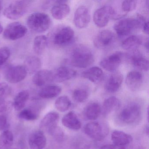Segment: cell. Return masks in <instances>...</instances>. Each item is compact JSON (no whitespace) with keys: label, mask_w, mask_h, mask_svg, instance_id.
Wrapping results in <instances>:
<instances>
[{"label":"cell","mask_w":149,"mask_h":149,"mask_svg":"<svg viewBox=\"0 0 149 149\" xmlns=\"http://www.w3.org/2000/svg\"><path fill=\"white\" fill-rule=\"evenodd\" d=\"M14 136L13 132L7 130L0 135V149L10 148L13 143Z\"/></svg>","instance_id":"cell-31"},{"label":"cell","mask_w":149,"mask_h":149,"mask_svg":"<svg viewBox=\"0 0 149 149\" xmlns=\"http://www.w3.org/2000/svg\"><path fill=\"white\" fill-rule=\"evenodd\" d=\"M30 149H43L47 144V138L42 131L32 132L29 138Z\"/></svg>","instance_id":"cell-14"},{"label":"cell","mask_w":149,"mask_h":149,"mask_svg":"<svg viewBox=\"0 0 149 149\" xmlns=\"http://www.w3.org/2000/svg\"><path fill=\"white\" fill-rule=\"evenodd\" d=\"M123 81V76L120 72H116L111 74L105 84L107 92L115 93L120 88Z\"/></svg>","instance_id":"cell-18"},{"label":"cell","mask_w":149,"mask_h":149,"mask_svg":"<svg viewBox=\"0 0 149 149\" xmlns=\"http://www.w3.org/2000/svg\"><path fill=\"white\" fill-rule=\"evenodd\" d=\"M88 93L83 89H77L74 91L73 93L74 99L80 103L85 102L88 99Z\"/></svg>","instance_id":"cell-36"},{"label":"cell","mask_w":149,"mask_h":149,"mask_svg":"<svg viewBox=\"0 0 149 149\" xmlns=\"http://www.w3.org/2000/svg\"><path fill=\"white\" fill-rule=\"evenodd\" d=\"M81 75L83 77L91 82L97 83L102 80L104 73L99 67H94L84 71Z\"/></svg>","instance_id":"cell-21"},{"label":"cell","mask_w":149,"mask_h":149,"mask_svg":"<svg viewBox=\"0 0 149 149\" xmlns=\"http://www.w3.org/2000/svg\"><path fill=\"white\" fill-rule=\"evenodd\" d=\"M62 123L63 126L70 130H77L81 127V123L73 111H70L64 115L62 119Z\"/></svg>","instance_id":"cell-20"},{"label":"cell","mask_w":149,"mask_h":149,"mask_svg":"<svg viewBox=\"0 0 149 149\" xmlns=\"http://www.w3.org/2000/svg\"><path fill=\"white\" fill-rule=\"evenodd\" d=\"M102 108L98 103H92L87 105L84 110V115L87 119L95 120L100 116Z\"/></svg>","instance_id":"cell-28"},{"label":"cell","mask_w":149,"mask_h":149,"mask_svg":"<svg viewBox=\"0 0 149 149\" xmlns=\"http://www.w3.org/2000/svg\"><path fill=\"white\" fill-rule=\"evenodd\" d=\"M111 138L113 144L118 146H125L132 141L131 136L121 131H114L111 134Z\"/></svg>","instance_id":"cell-22"},{"label":"cell","mask_w":149,"mask_h":149,"mask_svg":"<svg viewBox=\"0 0 149 149\" xmlns=\"http://www.w3.org/2000/svg\"><path fill=\"white\" fill-rule=\"evenodd\" d=\"M132 64L138 69L147 71L149 70V61L140 55H135L131 59Z\"/></svg>","instance_id":"cell-32"},{"label":"cell","mask_w":149,"mask_h":149,"mask_svg":"<svg viewBox=\"0 0 149 149\" xmlns=\"http://www.w3.org/2000/svg\"><path fill=\"white\" fill-rule=\"evenodd\" d=\"M143 82V75L139 71H130L128 73L125 78V83L127 87L132 91L139 89Z\"/></svg>","instance_id":"cell-15"},{"label":"cell","mask_w":149,"mask_h":149,"mask_svg":"<svg viewBox=\"0 0 149 149\" xmlns=\"http://www.w3.org/2000/svg\"><path fill=\"white\" fill-rule=\"evenodd\" d=\"M71 105V101L67 96L58 97L55 103L56 108L61 112H65L69 109Z\"/></svg>","instance_id":"cell-33"},{"label":"cell","mask_w":149,"mask_h":149,"mask_svg":"<svg viewBox=\"0 0 149 149\" xmlns=\"http://www.w3.org/2000/svg\"><path fill=\"white\" fill-rule=\"evenodd\" d=\"M3 31H4V29H3V26H2V25L0 23V35L3 33Z\"/></svg>","instance_id":"cell-44"},{"label":"cell","mask_w":149,"mask_h":149,"mask_svg":"<svg viewBox=\"0 0 149 149\" xmlns=\"http://www.w3.org/2000/svg\"><path fill=\"white\" fill-rule=\"evenodd\" d=\"M48 132L57 141H62L64 139V134L63 131L57 125L50 129Z\"/></svg>","instance_id":"cell-37"},{"label":"cell","mask_w":149,"mask_h":149,"mask_svg":"<svg viewBox=\"0 0 149 149\" xmlns=\"http://www.w3.org/2000/svg\"><path fill=\"white\" fill-rule=\"evenodd\" d=\"M2 9V5L1 1H0V14L1 13Z\"/></svg>","instance_id":"cell-45"},{"label":"cell","mask_w":149,"mask_h":149,"mask_svg":"<svg viewBox=\"0 0 149 149\" xmlns=\"http://www.w3.org/2000/svg\"><path fill=\"white\" fill-rule=\"evenodd\" d=\"M115 10L112 7L106 6L95 11L93 20L97 26L103 28L108 25L110 19L116 15Z\"/></svg>","instance_id":"cell-5"},{"label":"cell","mask_w":149,"mask_h":149,"mask_svg":"<svg viewBox=\"0 0 149 149\" xmlns=\"http://www.w3.org/2000/svg\"><path fill=\"white\" fill-rule=\"evenodd\" d=\"M91 16L88 9L85 6H81L77 9L74 15V22L77 28H86L90 22Z\"/></svg>","instance_id":"cell-11"},{"label":"cell","mask_w":149,"mask_h":149,"mask_svg":"<svg viewBox=\"0 0 149 149\" xmlns=\"http://www.w3.org/2000/svg\"><path fill=\"white\" fill-rule=\"evenodd\" d=\"M143 43L142 38L137 36H131L125 39L122 43V47L127 51H135Z\"/></svg>","instance_id":"cell-25"},{"label":"cell","mask_w":149,"mask_h":149,"mask_svg":"<svg viewBox=\"0 0 149 149\" xmlns=\"http://www.w3.org/2000/svg\"><path fill=\"white\" fill-rule=\"evenodd\" d=\"M29 94L27 91H22L19 92L15 97L13 106L17 111L22 110L25 107L29 98Z\"/></svg>","instance_id":"cell-27"},{"label":"cell","mask_w":149,"mask_h":149,"mask_svg":"<svg viewBox=\"0 0 149 149\" xmlns=\"http://www.w3.org/2000/svg\"><path fill=\"white\" fill-rule=\"evenodd\" d=\"M42 63L40 59L34 56H28L25 60L24 67L27 71L31 73L37 72L41 67Z\"/></svg>","instance_id":"cell-29"},{"label":"cell","mask_w":149,"mask_h":149,"mask_svg":"<svg viewBox=\"0 0 149 149\" xmlns=\"http://www.w3.org/2000/svg\"><path fill=\"white\" fill-rule=\"evenodd\" d=\"M28 1H16L11 3L4 11V15L7 19L16 20L22 17L27 11Z\"/></svg>","instance_id":"cell-4"},{"label":"cell","mask_w":149,"mask_h":149,"mask_svg":"<svg viewBox=\"0 0 149 149\" xmlns=\"http://www.w3.org/2000/svg\"><path fill=\"white\" fill-rule=\"evenodd\" d=\"M140 106L137 103H131L125 107L119 115V118L123 123L130 124L135 123L141 115Z\"/></svg>","instance_id":"cell-7"},{"label":"cell","mask_w":149,"mask_h":149,"mask_svg":"<svg viewBox=\"0 0 149 149\" xmlns=\"http://www.w3.org/2000/svg\"><path fill=\"white\" fill-rule=\"evenodd\" d=\"M62 89L57 85H49L42 89L39 92V96L44 99H50L59 95Z\"/></svg>","instance_id":"cell-26"},{"label":"cell","mask_w":149,"mask_h":149,"mask_svg":"<svg viewBox=\"0 0 149 149\" xmlns=\"http://www.w3.org/2000/svg\"><path fill=\"white\" fill-rule=\"evenodd\" d=\"M122 57V54L119 53L112 54L103 59L100 62V65L107 71L115 72L121 64Z\"/></svg>","instance_id":"cell-13"},{"label":"cell","mask_w":149,"mask_h":149,"mask_svg":"<svg viewBox=\"0 0 149 149\" xmlns=\"http://www.w3.org/2000/svg\"><path fill=\"white\" fill-rule=\"evenodd\" d=\"M10 104L9 103H6L5 102L4 103L0 105V115H4L10 109Z\"/></svg>","instance_id":"cell-41"},{"label":"cell","mask_w":149,"mask_h":149,"mask_svg":"<svg viewBox=\"0 0 149 149\" xmlns=\"http://www.w3.org/2000/svg\"><path fill=\"white\" fill-rule=\"evenodd\" d=\"M147 120H148V122H149V109L148 108H147Z\"/></svg>","instance_id":"cell-46"},{"label":"cell","mask_w":149,"mask_h":149,"mask_svg":"<svg viewBox=\"0 0 149 149\" xmlns=\"http://www.w3.org/2000/svg\"><path fill=\"white\" fill-rule=\"evenodd\" d=\"M74 32L69 26L61 28L55 33L53 42L56 46L65 47L70 44L74 38Z\"/></svg>","instance_id":"cell-8"},{"label":"cell","mask_w":149,"mask_h":149,"mask_svg":"<svg viewBox=\"0 0 149 149\" xmlns=\"http://www.w3.org/2000/svg\"><path fill=\"white\" fill-rule=\"evenodd\" d=\"M11 55L10 49L7 47L0 48V65L5 63L8 61Z\"/></svg>","instance_id":"cell-39"},{"label":"cell","mask_w":149,"mask_h":149,"mask_svg":"<svg viewBox=\"0 0 149 149\" xmlns=\"http://www.w3.org/2000/svg\"><path fill=\"white\" fill-rule=\"evenodd\" d=\"M146 22L144 17L138 15L136 19L128 18L119 21L114 26V30L120 37L127 36L143 27Z\"/></svg>","instance_id":"cell-2"},{"label":"cell","mask_w":149,"mask_h":149,"mask_svg":"<svg viewBox=\"0 0 149 149\" xmlns=\"http://www.w3.org/2000/svg\"><path fill=\"white\" fill-rule=\"evenodd\" d=\"M27 32L26 27L20 22H12L7 26L3 31V36L9 40H16L24 37Z\"/></svg>","instance_id":"cell-6"},{"label":"cell","mask_w":149,"mask_h":149,"mask_svg":"<svg viewBox=\"0 0 149 149\" xmlns=\"http://www.w3.org/2000/svg\"><path fill=\"white\" fill-rule=\"evenodd\" d=\"M137 4L136 1H125L122 3V10L125 13L132 12L136 9Z\"/></svg>","instance_id":"cell-38"},{"label":"cell","mask_w":149,"mask_h":149,"mask_svg":"<svg viewBox=\"0 0 149 149\" xmlns=\"http://www.w3.org/2000/svg\"><path fill=\"white\" fill-rule=\"evenodd\" d=\"M54 81V73L47 70H38L34 75L33 82L35 85L42 87Z\"/></svg>","instance_id":"cell-16"},{"label":"cell","mask_w":149,"mask_h":149,"mask_svg":"<svg viewBox=\"0 0 149 149\" xmlns=\"http://www.w3.org/2000/svg\"><path fill=\"white\" fill-rule=\"evenodd\" d=\"M19 118L26 121H34L38 118V115L31 109H26L21 111L19 113Z\"/></svg>","instance_id":"cell-34"},{"label":"cell","mask_w":149,"mask_h":149,"mask_svg":"<svg viewBox=\"0 0 149 149\" xmlns=\"http://www.w3.org/2000/svg\"><path fill=\"white\" fill-rule=\"evenodd\" d=\"M99 149H125V146H120L114 144L105 145L102 146Z\"/></svg>","instance_id":"cell-42"},{"label":"cell","mask_w":149,"mask_h":149,"mask_svg":"<svg viewBox=\"0 0 149 149\" xmlns=\"http://www.w3.org/2000/svg\"><path fill=\"white\" fill-rule=\"evenodd\" d=\"M7 118L5 115H0V131L6 130L8 126Z\"/></svg>","instance_id":"cell-40"},{"label":"cell","mask_w":149,"mask_h":149,"mask_svg":"<svg viewBox=\"0 0 149 149\" xmlns=\"http://www.w3.org/2000/svg\"><path fill=\"white\" fill-rule=\"evenodd\" d=\"M27 24L32 31L38 33H42L47 31L50 27L51 19L47 14L34 13L29 16Z\"/></svg>","instance_id":"cell-3"},{"label":"cell","mask_w":149,"mask_h":149,"mask_svg":"<svg viewBox=\"0 0 149 149\" xmlns=\"http://www.w3.org/2000/svg\"><path fill=\"white\" fill-rule=\"evenodd\" d=\"M59 118V115L56 112H50L47 114L42 119L40 127L42 129L47 130V132L57 125Z\"/></svg>","instance_id":"cell-23"},{"label":"cell","mask_w":149,"mask_h":149,"mask_svg":"<svg viewBox=\"0 0 149 149\" xmlns=\"http://www.w3.org/2000/svg\"><path fill=\"white\" fill-rule=\"evenodd\" d=\"M120 100L116 97L112 96L106 99L104 102L102 111L104 115H108L120 108Z\"/></svg>","instance_id":"cell-24"},{"label":"cell","mask_w":149,"mask_h":149,"mask_svg":"<svg viewBox=\"0 0 149 149\" xmlns=\"http://www.w3.org/2000/svg\"><path fill=\"white\" fill-rule=\"evenodd\" d=\"M11 93V88L6 83H0V105L4 103Z\"/></svg>","instance_id":"cell-35"},{"label":"cell","mask_w":149,"mask_h":149,"mask_svg":"<svg viewBox=\"0 0 149 149\" xmlns=\"http://www.w3.org/2000/svg\"><path fill=\"white\" fill-rule=\"evenodd\" d=\"M94 56L89 48L83 45L76 46L71 52L70 62L76 68H85L92 65Z\"/></svg>","instance_id":"cell-1"},{"label":"cell","mask_w":149,"mask_h":149,"mask_svg":"<svg viewBox=\"0 0 149 149\" xmlns=\"http://www.w3.org/2000/svg\"><path fill=\"white\" fill-rule=\"evenodd\" d=\"M114 38V34L112 31L109 30H102L95 37L94 45L97 48H106L113 43Z\"/></svg>","instance_id":"cell-12"},{"label":"cell","mask_w":149,"mask_h":149,"mask_svg":"<svg viewBox=\"0 0 149 149\" xmlns=\"http://www.w3.org/2000/svg\"><path fill=\"white\" fill-rule=\"evenodd\" d=\"M76 71L67 67H60L54 75V80L58 82H63L70 80L76 76Z\"/></svg>","instance_id":"cell-19"},{"label":"cell","mask_w":149,"mask_h":149,"mask_svg":"<svg viewBox=\"0 0 149 149\" xmlns=\"http://www.w3.org/2000/svg\"><path fill=\"white\" fill-rule=\"evenodd\" d=\"M85 134L94 140L100 141L105 137L107 131L99 123L91 122L88 123L84 127Z\"/></svg>","instance_id":"cell-10"},{"label":"cell","mask_w":149,"mask_h":149,"mask_svg":"<svg viewBox=\"0 0 149 149\" xmlns=\"http://www.w3.org/2000/svg\"><path fill=\"white\" fill-rule=\"evenodd\" d=\"M143 30L146 34H148L149 33V22H146L143 26Z\"/></svg>","instance_id":"cell-43"},{"label":"cell","mask_w":149,"mask_h":149,"mask_svg":"<svg viewBox=\"0 0 149 149\" xmlns=\"http://www.w3.org/2000/svg\"><path fill=\"white\" fill-rule=\"evenodd\" d=\"M27 73V71L24 66H13L8 68L6 70L5 78L10 83H18L26 78Z\"/></svg>","instance_id":"cell-9"},{"label":"cell","mask_w":149,"mask_h":149,"mask_svg":"<svg viewBox=\"0 0 149 149\" xmlns=\"http://www.w3.org/2000/svg\"><path fill=\"white\" fill-rule=\"evenodd\" d=\"M47 44V38L44 35L38 36L35 38L33 49L36 54L41 55L45 51Z\"/></svg>","instance_id":"cell-30"},{"label":"cell","mask_w":149,"mask_h":149,"mask_svg":"<svg viewBox=\"0 0 149 149\" xmlns=\"http://www.w3.org/2000/svg\"><path fill=\"white\" fill-rule=\"evenodd\" d=\"M51 8V13L54 19L58 20L63 19L69 15L70 8L65 1H57Z\"/></svg>","instance_id":"cell-17"}]
</instances>
